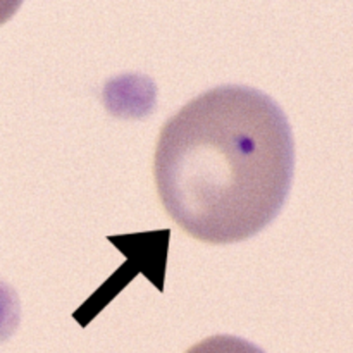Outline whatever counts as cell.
<instances>
[{"label":"cell","mask_w":353,"mask_h":353,"mask_svg":"<svg viewBox=\"0 0 353 353\" xmlns=\"http://www.w3.org/2000/svg\"><path fill=\"white\" fill-rule=\"evenodd\" d=\"M186 353H265L257 345L230 334H217L200 341Z\"/></svg>","instance_id":"cell-2"},{"label":"cell","mask_w":353,"mask_h":353,"mask_svg":"<svg viewBox=\"0 0 353 353\" xmlns=\"http://www.w3.org/2000/svg\"><path fill=\"white\" fill-rule=\"evenodd\" d=\"M293 174L288 117L250 86H217L193 99L164 124L155 148L165 212L205 243H238L261 233L285 207Z\"/></svg>","instance_id":"cell-1"},{"label":"cell","mask_w":353,"mask_h":353,"mask_svg":"<svg viewBox=\"0 0 353 353\" xmlns=\"http://www.w3.org/2000/svg\"><path fill=\"white\" fill-rule=\"evenodd\" d=\"M19 319V305L17 296L9 286L0 283V341L6 340Z\"/></svg>","instance_id":"cell-3"}]
</instances>
